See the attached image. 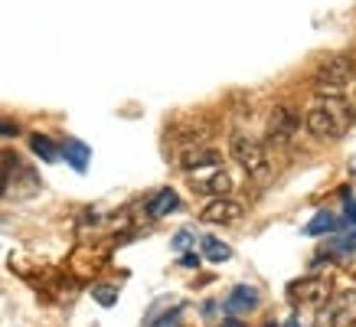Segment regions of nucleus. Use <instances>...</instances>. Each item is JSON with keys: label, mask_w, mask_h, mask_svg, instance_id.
Instances as JSON below:
<instances>
[{"label": "nucleus", "mask_w": 356, "mask_h": 327, "mask_svg": "<svg viewBox=\"0 0 356 327\" xmlns=\"http://www.w3.org/2000/svg\"><path fill=\"white\" fill-rule=\"evenodd\" d=\"M190 246H193V232H190V229H180V232L173 236V249H177V252H186Z\"/></svg>", "instance_id": "18"}, {"label": "nucleus", "mask_w": 356, "mask_h": 327, "mask_svg": "<svg viewBox=\"0 0 356 327\" xmlns=\"http://www.w3.org/2000/svg\"><path fill=\"white\" fill-rule=\"evenodd\" d=\"M259 308V292L252 285H238L232 288V294L226 298V311L229 314H245V311H255Z\"/></svg>", "instance_id": "10"}, {"label": "nucleus", "mask_w": 356, "mask_h": 327, "mask_svg": "<svg viewBox=\"0 0 356 327\" xmlns=\"http://www.w3.org/2000/svg\"><path fill=\"white\" fill-rule=\"evenodd\" d=\"M327 292H330V282L321 278V275H311V278H301V282H294L288 288V298H291L294 305H317V301H324Z\"/></svg>", "instance_id": "7"}, {"label": "nucleus", "mask_w": 356, "mask_h": 327, "mask_svg": "<svg viewBox=\"0 0 356 327\" xmlns=\"http://www.w3.org/2000/svg\"><path fill=\"white\" fill-rule=\"evenodd\" d=\"M216 164H222V157L213 147H186L184 157H180L184 174H193V170H203V167H216Z\"/></svg>", "instance_id": "9"}, {"label": "nucleus", "mask_w": 356, "mask_h": 327, "mask_svg": "<svg viewBox=\"0 0 356 327\" xmlns=\"http://www.w3.org/2000/svg\"><path fill=\"white\" fill-rule=\"evenodd\" d=\"M180 265H184V269H196V265H200V255H193V252H190V255H184V259H180Z\"/></svg>", "instance_id": "21"}, {"label": "nucleus", "mask_w": 356, "mask_h": 327, "mask_svg": "<svg viewBox=\"0 0 356 327\" xmlns=\"http://www.w3.org/2000/svg\"><path fill=\"white\" fill-rule=\"evenodd\" d=\"M95 301L102 308H111L115 301H118V292H115V288H108V285H102V288H95Z\"/></svg>", "instance_id": "16"}, {"label": "nucleus", "mask_w": 356, "mask_h": 327, "mask_svg": "<svg viewBox=\"0 0 356 327\" xmlns=\"http://www.w3.org/2000/svg\"><path fill=\"white\" fill-rule=\"evenodd\" d=\"M190 177V184H193L196 193H216V196H226L232 190V177L222 170V164L216 167H203V170H193Z\"/></svg>", "instance_id": "6"}, {"label": "nucleus", "mask_w": 356, "mask_h": 327, "mask_svg": "<svg viewBox=\"0 0 356 327\" xmlns=\"http://www.w3.org/2000/svg\"><path fill=\"white\" fill-rule=\"evenodd\" d=\"M288 327H298V324H294V321H291V324H288Z\"/></svg>", "instance_id": "24"}, {"label": "nucleus", "mask_w": 356, "mask_h": 327, "mask_svg": "<svg viewBox=\"0 0 356 327\" xmlns=\"http://www.w3.org/2000/svg\"><path fill=\"white\" fill-rule=\"evenodd\" d=\"M59 154H63V157L72 164L76 170H86V167H88V157H92V151H88L82 141H76V138H65L63 147H59Z\"/></svg>", "instance_id": "12"}, {"label": "nucleus", "mask_w": 356, "mask_h": 327, "mask_svg": "<svg viewBox=\"0 0 356 327\" xmlns=\"http://www.w3.org/2000/svg\"><path fill=\"white\" fill-rule=\"evenodd\" d=\"M180 308H173V311H167V314H161L157 321H154V327H180Z\"/></svg>", "instance_id": "17"}, {"label": "nucleus", "mask_w": 356, "mask_h": 327, "mask_svg": "<svg viewBox=\"0 0 356 327\" xmlns=\"http://www.w3.org/2000/svg\"><path fill=\"white\" fill-rule=\"evenodd\" d=\"M350 128V109L343 105L340 95H327L321 102H314L307 109V131L321 141H337L343 138Z\"/></svg>", "instance_id": "1"}, {"label": "nucleus", "mask_w": 356, "mask_h": 327, "mask_svg": "<svg viewBox=\"0 0 356 327\" xmlns=\"http://www.w3.org/2000/svg\"><path fill=\"white\" fill-rule=\"evenodd\" d=\"M229 154H232V161H236L248 177H255V180H265V177L271 174L265 144L255 141V138H248V134H232V138H229Z\"/></svg>", "instance_id": "2"}, {"label": "nucleus", "mask_w": 356, "mask_h": 327, "mask_svg": "<svg viewBox=\"0 0 356 327\" xmlns=\"http://www.w3.org/2000/svg\"><path fill=\"white\" fill-rule=\"evenodd\" d=\"M356 321V288L337 292L324 298V305L317 311V327H350Z\"/></svg>", "instance_id": "4"}, {"label": "nucleus", "mask_w": 356, "mask_h": 327, "mask_svg": "<svg viewBox=\"0 0 356 327\" xmlns=\"http://www.w3.org/2000/svg\"><path fill=\"white\" fill-rule=\"evenodd\" d=\"M343 209H346V223H356V200L350 193H343Z\"/></svg>", "instance_id": "19"}, {"label": "nucleus", "mask_w": 356, "mask_h": 327, "mask_svg": "<svg viewBox=\"0 0 356 327\" xmlns=\"http://www.w3.org/2000/svg\"><path fill=\"white\" fill-rule=\"evenodd\" d=\"M294 131H298V115H294L288 105H278V109L271 111L268 128H265L268 144H275V147H288L291 138H294Z\"/></svg>", "instance_id": "5"}, {"label": "nucleus", "mask_w": 356, "mask_h": 327, "mask_svg": "<svg viewBox=\"0 0 356 327\" xmlns=\"http://www.w3.org/2000/svg\"><path fill=\"white\" fill-rule=\"evenodd\" d=\"M242 216V207H238L236 200H226V196H216V200H209L200 213V219L206 223H236Z\"/></svg>", "instance_id": "8"}, {"label": "nucleus", "mask_w": 356, "mask_h": 327, "mask_svg": "<svg viewBox=\"0 0 356 327\" xmlns=\"http://www.w3.org/2000/svg\"><path fill=\"white\" fill-rule=\"evenodd\" d=\"M3 190H7V177L0 174V196H3Z\"/></svg>", "instance_id": "23"}, {"label": "nucleus", "mask_w": 356, "mask_h": 327, "mask_svg": "<svg viewBox=\"0 0 356 327\" xmlns=\"http://www.w3.org/2000/svg\"><path fill=\"white\" fill-rule=\"evenodd\" d=\"M180 207V196H177V190H170V186H163V190H157V193L147 200V216L151 219H163V216H170L173 209Z\"/></svg>", "instance_id": "11"}, {"label": "nucleus", "mask_w": 356, "mask_h": 327, "mask_svg": "<svg viewBox=\"0 0 356 327\" xmlns=\"http://www.w3.org/2000/svg\"><path fill=\"white\" fill-rule=\"evenodd\" d=\"M222 327H245V324H242V321H236V317H226V321H222Z\"/></svg>", "instance_id": "22"}, {"label": "nucleus", "mask_w": 356, "mask_h": 327, "mask_svg": "<svg viewBox=\"0 0 356 327\" xmlns=\"http://www.w3.org/2000/svg\"><path fill=\"white\" fill-rule=\"evenodd\" d=\"M13 134H20V128L13 121H0V138H13Z\"/></svg>", "instance_id": "20"}, {"label": "nucleus", "mask_w": 356, "mask_h": 327, "mask_svg": "<svg viewBox=\"0 0 356 327\" xmlns=\"http://www.w3.org/2000/svg\"><path fill=\"white\" fill-rule=\"evenodd\" d=\"M203 255L209 262H226V259H232V249H229L226 242L213 239V236H206V239H203Z\"/></svg>", "instance_id": "15"}, {"label": "nucleus", "mask_w": 356, "mask_h": 327, "mask_svg": "<svg viewBox=\"0 0 356 327\" xmlns=\"http://www.w3.org/2000/svg\"><path fill=\"white\" fill-rule=\"evenodd\" d=\"M268 327H275V324H268Z\"/></svg>", "instance_id": "25"}, {"label": "nucleus", "mask_w": 356, "mask_h": 327, "mask_svg": "<svg viewBox=\"0 0 356 327\" xmlns=\"http://www.w3.org/2000/svg\"><path fill=\"white\" fill-rule=\"evenodd\" d=\"M356 79V63L346 56H330L317 65L314 72V88L324 92V95H343L346 86Z\"/></svg>", "instance_id": "3"}, {"label": "nucleus", "mask_w": 356, "mask_h": 327, "mask_svg": "<svg viewBox=\"0 0 356 327\" xmlns=\"http://www.w3.org/2000/svg\"><path fill=\"white\" fill-rule=\"evenodd\" d=\"M340 226H343V223H340L334 213H317V216L304 226V232H307V236H321V232H337Z\"/></svg>", "instance_id": "14"}, {"label": "nucleus", "mask_w": 356, "mask_h": 327, "mask_svg": "<svg viewBox=\"0 0 356 327\" xmlns=\"http://www.w3.org/2000/svg\"><path fill=\"white\" fill-rule=\"evenodd\" d=\"M30 151L46 164H56V157H59V147H56L46 134H30Z\"/></svg>", "instance_id": "13"}]
</instances>
